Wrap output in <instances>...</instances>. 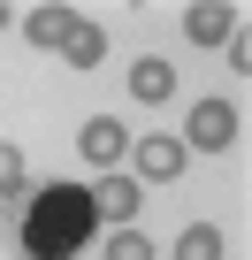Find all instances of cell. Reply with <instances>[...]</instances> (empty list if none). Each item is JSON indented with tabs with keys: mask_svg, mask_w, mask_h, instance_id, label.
Wrapping results in <instances>:
<instances>
[{
	"mask_svg": "<svg viewBox=\"0 0 252 260\" xmlns=\"http://www.w3.org/2000/svg\"><path fill=\"white\" fill-rule=\"evenodd\" d=\"M130 169H138V184H176V176L191 169V146L176 138V130H153V138H130Z\"/></svg>",
	"mask_w": 252,
	"mask_h": 260,
	"instance_id": "1",
	"label": "cell"
},
{
	"mask_svg": "<svg viewBox=\"0 0 252 260\" xmlns=\"http://www.w3.org/2000/svg\"><path fill=\"white\" fill-rule=\"evenodd\" d=\"M184 146H191V153H229V146H237V107H229V100H199V107L184 115Z\"/></svg>",
	"mask_w": 252,
	"mask_h": 260,
	"instance_id": "2",
	"label": "cell"
},
{
	"mask_svg": "<svg viewBox=\"0 0 252 260\" xmlns=\"http://www.w3.org/2000/svg\"><path fill=\"white\" fill-rule=\"evenodd\" d=\"M77 153H84L92 169H115V161H130V130H122L115 115H92V122L77 130Z\"/></svg>",
	"mask_w": 252,
	"mask_h": 260,
	"instance_id": "3",
	"label": "cell"
},
{
	"mask_svg": "<svg viewBox=\"0 0 252 260\" xmlns=\"http://www.w3.org/2000/svg\"><path fill=\"white\" fill-rule=\"evenodd\" d=\"M92 199H99V214H107L115 230H130V222H138V207H146V184H138V176H115V169H107V184H99Z\"/></svg>",
	"mask_w": 252,
	"mask_h": 260,
	"instance_id": "4",
	"label": "cell"
},
{
	"mask_svg": "<svg viewBox=\"0 0 252 260\" xmlns=\"http://www.w3.org/2000/svg\"><path fill=\"white\" fill-rule=\"evenodd\" d=\"M229 31H237V8H222V0L184 8V39H191V46H229Z\"/></svg>",
	"mask_w": 252,
	"mask_h": 260,
	"instance_id": "5",
	"label": "cell"
},
{
	"mask_svg": "<svg viewBox=\"0 0 252 260\" xmlns=\"http://www.w3.org/2000/svg\"><path fill=\"white\" fill-rule=\"evenodd\" d=\"M69 23H77V16H69V8H54V0H46V8H31V16H23V39H31L39 54H61V39H69Z\"/></svg>",
	"mask_w": 252,
	"mask_h": 260,
	"instance_id": "6",
	"label": "cell"
},
{
	"mask_svg": "<svg viewBox=\"0 0 252 260\" xmlns=\"http://www.w3.org/2000/svg\"><path fill=\"white\" fill-rule=\"evenodd\" d=\"M61 61H69V69H99V61H107V31L77 16V23H69V39H61Z\"/></svg>",
	"mask_w": 252,
	"mask_h": 260,
	"instance_id": "7",
	"label": "cell"
},
{
	"mask_svg": "<svg viewBox=\"0 0 252 260\" xmlns=\"http://www.w3.org/2000/svg\"><path fill=\"white\" fill-rule=\"evenodd\" d=\"M176 92V69L161 61V54H146V61H130V100H146V107H161Z\"/></svg>",
	"mask_w": 252,
	"mask_h": 260,
	"instance_id": "8",
	"label": "cell"
},
{
	"mask_svg": "<svg viewBox=\"0 0 252 260\" xmlns=\"http://www.w3.org/2000/svg\"><path fill=\"white\" fill-rule=\"evenodd\" d=\"M176 260H222V230H214V222H191V230L176 237Z\"/></svg>",
	"mask_w": 252,
	"mask_h": 260,
	"instance_id": "9",
	"label": "cell"
},
{
	"mask_svg": "<svg viewBox=\"0 0 252 260\" xmlns=\"http://www.w3.org/2000/svg\"><path fill=\"white\" fill-rule=\"evenodd\" d=\"M107 260H153V237H146L138 222H130V230H115V237H107Z\"/></svg>",
	"mask_w": 252,
	"mask_h": 260,
	"instance_id": "10",
	"label": "cell"
},
{
	"mask_svg": "<svg viewBox=\"0 0 252 260\" xmlns=\"http://www.w3.org/2000/svg\"><path fill=\"white\" fill-rule=\"evenodd\" d=\"M16 191H23V153L0 138V199H16Z\"/></svg>",
	"mask_w": 252,
	"mask_h": 260,
	"instance_id": "11",
	"label": "cell"
},
{
	"mask_svg": "<svg viewBox=\"0 0 252 260\" xmlns=\"http://www.w3.org/2000/svg\"><path fill=\"white\" fill-rule=\"evenodd\" d=\"M229 69H237V77H244V69H252V39H244V23H237V31H229Z\"/></svg>",
	"mask_w": 252,
	"mask_h": 260,
	"instance_id": "12",
	"label": "cell"
},
{
	"mask_svg": "<svg viewBox=\"0 0 252 260\" xmlns=\"http://www.w3.org/2000/svg\"><path fill=\"white\" fill-rule=\"evenodd\" d=\"M0 31H8V8H0Z\"/></svg>",
	"mask_w": 252,
	"mask_h": 260,
	"instance_id": "13",
	"label": "cell"
}]
</instances>
